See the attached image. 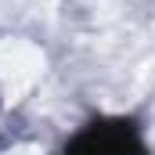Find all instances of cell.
Masks as SVG:
<instances>
[{
  "instance_id": "obj_1",
  "label": "cell",
  "mask_w": 155,
  "mask_h": 155,
  "mask_svg": "<svg viewBox=\"0 0 155 155\" xmlns=\"http://www.w3.org/2000/svg\"><path fill=\"white\" fill-rule=\"evenodd\" d=\"M65 155H148V152L130 123L108 119V123H90L87 130H79L76 141L65 148Z\"/></svg>"
}]
</instances>
